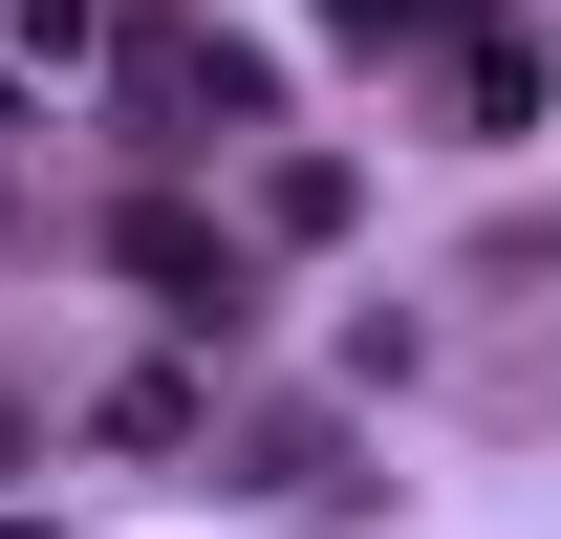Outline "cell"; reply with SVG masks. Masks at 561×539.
Wrapping results in <instances>:
<instances>
[{
  "instance_id": "obj_1",
  "label": "cell",
  "mask_w": 561,
  "mask_h": 539,
  "mask_svg": "<svg viewBox=\"0 0 561 539\" xmlns=\"http://www.w3.org/2000/svg\"><path fill=\"white\" fill-rule=\"evenodd\" d=\"M346 44H476V0H324Z\"/></svg>"
}]
</instances>
